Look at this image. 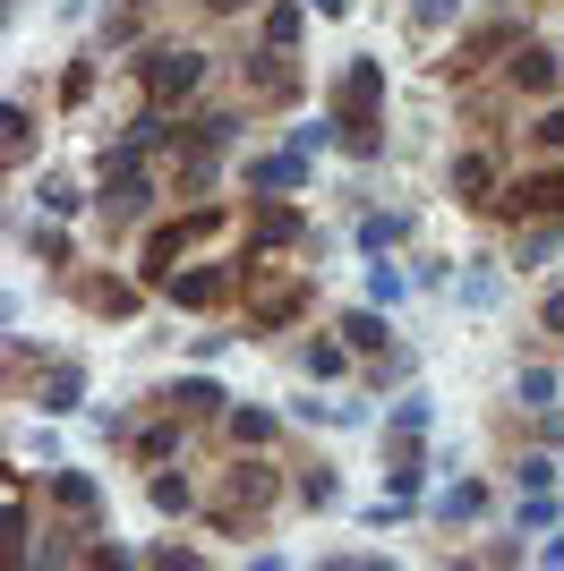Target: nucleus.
<instances>
[{"mask_svg":"<svg viewBox=\"0 0 564 571\" xmlns=\"http://www.w3.org/2000/svg\"><path fill=\"white\" fill-rule=\"evenodd\" d=\"M539 146H564V111H547V120H539Z\"/></svg>","mask_w":564,"mask_h":571,"instance_id":"24","label":"nucleus"},{"mask_svg":"<svg viewBox=\"0 0 564 571\" xmlns=\"http://www.w3.org/2000/svg\"><path fill=\"white\" fill-rule=\"evenodd\" d=\"M462 308H497V273H488V265H479V273L462 282Z\"/></svg>","mask_w":564,"mask_h":571,"instance_id":"17","label":"nucleus"},{"mask_svg":"<svg viewBox=\"0 0 564 571\" xmlns=\"http://www.w3.org/2000/svg\"><path fill=\"white\" fill-rule=\"evenodd\" d=\"M61 504H68V511H95V486H86L77 470H61Z\"/></svg>","mask_w":564,"mask_h":571,"instance_id":"20","label":"nucleus"},{"mask_svg":"<svg viewBox=\"0 0 564 571\" xmlns=\"http://www.w3.org/2000/svg\"><path fill=\"white\" fill-rule=\"evenodd\" d=\"M34 196H43V214H68V205H77V196H68V180H61V171H43V188H34Z\"/></svg>","mask_w":564,"mask_h":571,"instance_id":"18","label":"nucleus"},{"mask_svg":"<svg viewBox=\"0 0 564 571\" xmlns=\"http://www.w3.org/2000/svg\"><path fill=\"white\" fill-rule=\"evenodd\" d=\"M539 316H547V333H564V290H547V308H539Z\"/></svg>","mask_w":564,"mask_h":571,"instance_id":"25","label":"nucleus"},{"mask_svg":"<svg viewBox=\"0 0 564 571\" xmlns=\"http://www.w3.org/2000/svg\"><path fill=\"white\" fill-rule=\"evenodd\" d=\"M308 9H317V18H342V9H351V0H308Z\"/></svg>","mask_w":564,"mask_h":571,"instance_id":"26","label":"nucleus"},{"mask_svg":"<svg viewBox=\"0 0 564 571\" xmlns=\"http://www.w3.org/2000/svg\"><path fill=\"white\" fill-rule=\"evenodd\" d=\"M77 401H86V376H77V367H52V376H43V410L61 418V410H77Z\"/></svg>","mask_w":564,"mask_h":571,"instance_id":"5","label":"nucleus"},{"mask_svg":"<svg viewBox=\"0 0 564 571\" xmlns=\"http://www.w3.org/2000/svg\"><path fill=\"white\" fill-rule=\"evenodd\" d=\"M479 511H488V486H479V477H462V486H454V495L436 504V520L454 529V520H479Z\"/></svg>","mask_w":564,"mask_h":571,"instance_id":"6","label":"nucleus"},{"mask_svg":"<svg viewBox=\"0 0 564 571\" xmlns=\"http://www.w3.org/2000/svg\"><path fill=\"white\" fill-rule=\"evenodd\" d=\"M308 376H342V349H333V342H308Z\"/></svg>","mask_w":564,"mask_h":571,"instance_id":"23","label":"nucleus"},{"mask_svg":"<svg viewBox=\"0 0 564 571\" xmlns=\"http://www.w3.org/2000/svg\"><path fill=\"white\" fill-rule=\"evenodd\" d=\"M368 299H385V308L402 299V273H394V265H376V273H368Z\"/></svg>","mask_w":564,"mask_h":571,"instance_id":"22","label":"nucleus"},{"mask_svg":"<svg viewBox=\"0 0 564 571\" xmlns=\"http://www.w3.org/2000/svg\"><path fill=\"white\" fill-rule=\"evenodd\" d=\"M333 495H342V486H333V470H308V477H299V504H308V511H326Z\"/></svg>","mask_w":564,"mask_h":571,"instance_id":"11","label":"nucleus"},{"mask_svg":"<svg viewBox=\"0 0 564 571\" xmlns=\"http://www.w3.org/2000/svg\"><path fill=\"white\" fill-rule=\"evenodd\" d=\"M522 401H531V410H547V401H556V376H547V367H531V376H522Z\"/></svg>","mask_w":564,"mask_h":571,"instance_id":"19","label":"nucleus"},{"mask_svg":"<svg viewBox=\"0 0 564 571\" xmlns=\"http://www.w3.org/2000/svg\"><path fill=\"white\" fill-rule=\"evenodd\" d=\"M171 401H180V410H223V392H214V384H205V376H189V384H180V392H171Z\"/></svg>","mask_w":564,"mask_h":571,"instance_id":"14","label":"nucleus"},{"mask_svg":"<svg viewBox=\"0 0 564 571\" xmlns=\"http://www.w3.org/2000/svg\"><path fill=\"white\" fill-rule=\"evenodd\" d=\"M342 342L351 349H385V316H376V308H351V316H342Z\"/></svg>","mask_w":564,"mask_h":571,"instance_id":"7","label":"nucleus"},{"mask_svg":"<svg viewBox=\"0 0 564 571\" xmlns=\"http://www.w3.org/2000/svg\"><path fill=\"white\" fill-rule=\"evenodd\" d=\"M513 77H522V86H556V52H522V61H513Z\"/></svg>","mask_w":564,"mask_h":571,"instance_id":"10","label":"nucleus"},{"mask_svg":"<svg viewBox=\"0 0 564 571\" xmlns=\"http://www.w3.org/2000/svg\"><path fill=\"white\" fill-rule=\"evenodd\" d=\"M402 239V214H368L360 223V248H394Z\"/></svg>","mask_w":564,"mask_h":571,"instance_id":"13","label":"nucleus"},{"mask_svg":"<svg viewBox=\"0 0 564 571\" xmlns=\"http://www.w3.org/2000/svg\"><path fill=\"white\" fill-rule=\"evenodd\" d=\"M283 239H299V214L291 205H266L257 214V248H283Z\"/></svg>","mask_w":564,"mask_h":571,"instance_id":"9","label":"nucleus"},{"mask_svg":"<svg viewBox=\"0 0 564 571\" xmlns=\"http://www.w3.org/2000/svg\"><path fill=\"white\" fill-rule=\"evenodd\" d=\"M232 435H240V444H266L274 418H266V410H232Z\"/></svg>","mask_w":564,"mask_h":571,"instance_id":"15","label":"nucleus"},{"mask_svg":"<svg viewBox=\"0 0 564 571\" xmlns=\"http://www.w3.org/2000/svg\"><path fill=\"white\" fill-rule=\"evenodd\" d=\"M513 520H522V529H556V504H547V486H531V504L513 511Z\"/></svg>","mask_w":564,"mask_h":571,"instance_id":"16","label":"nucleus"},{"mask_svg":"<svg viewBox=\"0 0 564 571\" xmlns=\"http://www.w3.org/2000/svg\"><path fill=\"white\" fill-rule=\"evenodd\" d=\"M488 180H497V162H488V154H454V188H462V196H488Z\"/></svg>","mask_w":564,"mask_h":571,"instance_id":"8","label":"nucleus"},{"mask_svg":"<svg viewBox=\"0 0 564 571\" xmlns=\"http://www.w3.org/2000/svg\"><path fill=\"white\" fill-rule=\"evenodd\" d=\"M266 43H274V52H291V43H299V9H291V0L266 18Z\"/></svg>","mask_w":564,"mask_h":571,"instance_id":"12","label":"nucleus"},{"mask_svg":"<svg viewBox=\"0 0 564 571\" xmlns=\"http://www.w3.org/2000/svg\"><path fill=\"white\" fill-rule=\"evenodd\" d=\"M223 290H232V273H223V265H205V273H180V282H171V299H180V308H214Z\"/></svg>","mask_w":564,"mask_h":571,"instance_id":"3","label":"nucleus"},{"mask_svg":"<svg viewBox=\"0 0 564 571\" xmlns=\"http://www.w3.org/2000/svg\"><path fill=\"white\" fill-rule=\"evenodd\" d=\"M445 18H454V0H419V9H411V26H419V34H436Z\"/></svg>","mask_w":564,"mask_h":571,"instance_id":"21","label":"nucleus"},{"mask_svg":"<svg viewBox=\"0 0 564 571\" xmlns=\"http://www.w3.org/2000/svg\"><path fill=\"white\" fill-rule=\"evenodd\" d=\"M376 103H385V68L351 61V68H342V95H333V128H351V146H376V128H368Z\"/></svg>","mask_w":564,"mask_h":571,"instance_id":"1","label":"nucleus"},{"mask_svg":"<svg viewBox=\"0 0 564 571\" xmlns=\"http://www.w3.org/2000/svg\"><path fill=\"white\" fill-rule=\"evenodd\" d=\"M198 77H205V61H198V52H155V61H146V95H155V103H171V95H189Z\"/></svg>","mask_w":564,"mask_h":571,"instance_id":"2","label":"nucleus"},{"mask_svg":"<svg viewBox=\"0 0 564 571\" xmlns=\"http://www.w3.org/2000/svg\"><path fill=\"white\" fill-rule=\"evenodd\" d=\"M308 180V162L299 154H274V162H248V188H299Z\"/></svg>","mask_w":564,"mask_h":571,"instance_id":"4","label":"nucleus"}]
</instances>
